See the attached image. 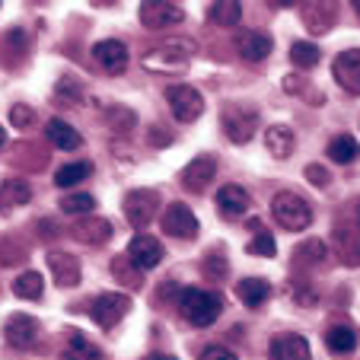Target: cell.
I'll return each mask as SVG.
<instances>
[{"label":"cell","instance_id":"cell-1","mask_svg":"<svg viewBox=\"0 0 360 360\" xmlns=\"http://www.w3.org/2000/svg\"><path fill=\"white\" fill-rule=\"evenodd\" d=\"M179 313L195 328L214 326L220 319V313H224V297L214 290H204V287H185L179 293Z\"/></svg>","mask_w":360,"mask_h":360},{"label":"cell","instance_id":"cell-2","mask_svg":"<svg viewBox=\"0 0 360 360\" xmlns=\"http://www.w3.org/2000/svg\"><path fill=\"white\" fill-rule=\"evenodd\" d=\"M271 217L278 220L284 230L303 233L306 226L313 224V207L300 195H293V191H278V195L271 198Z\"/></svg>","mask_w":360,"mask_h":360},{"label":"cell","instance_id":"cell-3","mask_svg":"<svg viewBox=\"0 0 360 360\" xmlns=\"http://www.w3.org/2000/svg\"><path fill=\"white\" fill-rule=\"evenodd\" d=\"M122 211H124V217H128L131 226L143 230V226L157 217V211H160V191L157 188H134V191H128V195H124V201H122Z\"/></svg>","mask_w":360,"mask_h":360},{"label":"cell","instance_id":"cell-4","mask_svg":"<svg viewBox=\"0 0 360 360\" xmlns=\"http://www.w3.org/2000/svg\"><path fill=\"white\" fill-rule=\"evenodd\" d=\"M166 102H169L176 122L182 124H191L204 115V96L195 86H188V83H176V86L166 89Z\"/></svg>","mask_w":360,"mask_h":360},{"label":"cell","instance_id":"cell-5","mask_svg":"<svg viewBox=\"0 0 360 360\" xmlns=\"http://www.w3.org/2000/svg\"><path fill=\"white\" fill-rule=\"evenodd\" d=\"M220 124H224L226 137L233 143H249L255 137V128H259V112L249 109V105H226L220 112Z\"/></svg>","mask_w":360,"mask_h":360},{"label":"cell","instance_id":"cell-6","mask_svg":"<svg viewBox=\"0 0 360 360\" xmlns=\"http://www.w3.org/2000/svg\"><path fill=\"white\" fill-rule=\"evenodd\" d=\"M93 319L99 328H115L124 316L131 313V297L128 293H99L93 300Z\"/></svg>","mask_w":360,"mask_h":360},{"label":"cell","instance_id":"cell-7","mask_svg":"<svg viewBox=\"0 0 360 360\" xmlns=\"http://www.w3.org/2000/svg\"><path fill=\"white\" fill-rule=\"evenodd\" d=\"M185 20V10L172 0H153V4H141V22L147 29H169Z\"/></svg>","mask_w":360,"mask_h":360},{"label":"cell","instance_id":"cell-8","mask_svg":"<svg viewBox=\"0 0 360 360\" xmlns=\"http://www.w3.org/2000/svg\"><path fill=\"white\" fill-rule=\"evenodd\" d=\"M131 262H134L141 271H150V268H157L160 262L166 259V249H163V243H160L157 236H147V233H141V236H134L131 239V245H128V252H124Z\"/></svg>","mask_w":360,"mask_h":360},{"label":"cell","instance_id":"cell-9","mask_svg":"<svg viewBox=\"0 0 360 360\" xmlns=\"http://www.w3.org/2000/svg\"><path fill=\"white\" fill-rule=\"evenodd\" d=\"M163 230L169 233V236H176V239H195L198 236V217L191 214V207L188 204H169L163 211Z\"/></svg>","mask_w":360,"mask_h":360},{"label":"cell","instance_id":"cell-10","mask_svg":"<svg viewBox=\"0 0 360 360\" xmlns=\"http://www.w3.org/2000/svg\"><path fill=\"white\" fill-rule=\"evenodd\" d=\"M4 338H7L10 347H20V351L35 347L39 345V322H35L32 316H26V313L10 316L7 326H4Z\"/></svg>","mask_w":360,"mask_h":360},{"label":"cell","instance_id":"cell-11","mask_svg":"<svg viewBox=\"0 0 360 360\" xmlns=\"http://www.w3.org/2000/svg\"><path fill=\"white\" fill-rule=\"evenodd\" d=\"M332 74H335V80H338V86L345 89V93L360 96V48H347V51H341L332 64Z\"/></svg>","mask_w":360,"mask_h":360},{"label":"cell","instance_id":"cell-12","mask_svg":"<svg viewBox=\"0 0 360 360\" xmlns=\"http://www.w3.org/2000/svg\"><path fill=\"white\" fill-rule=\"evenodd\" d=\"M214 176H217V157H214V153H201V157H195L182 169L179 182L188 191H204V185H211Z\"/></svg>","mask_w":360,"mask_h":360},{"label":"cell","instance_id":"cell-13","mask_svg":"<svg viewBox=\"0 0 360 360\" xmlns=\"http://www.w3.org/2000/svg\"><path fill=\"white\" fill-rule=\"evenodd\" d=\"M143 68L153 70V74H185V70H188V58L179 55L176 45H163V48H153V51H147V58H143Z\"/></svg>","mask_w":360,"mask_h":360},{"label":"cell","instance_id":"cell-14","mask_svg":"<svg viewBox=\"0 0 360 360\" xmlns=\"http://www.w3.org/2000/svg\"><path fill=\"white\" fill-rule=\"evenodd\" d=\"M268 357L271 360H309L313 351H309V341L303 335H274L271 345H268Z\"/></svg>","mask_w":360,"mask_h":360},{"label":"cell","instance_id":"cell-15","mask_svg":"<svg viewBox=\"0 0 360 360\" xmlns=\"http://www.w3.org/2000/svg\"><path fill=\"white\" fill-rule=\"evenodd\" d=\"M271 48H274L271 35L262 32V29H245V32L236 35V51L245 58V61H252V64L265 61V58L271 55Z\"/></svg>","mask_w":360,"mask_h":360},{"label":"cell","instance_id":"cell-16","mask_svg":"<svg viewBox=\"0 0 360 360\" xmlns=\"http://www.w3.org/2000/svg\"><path fill=\"white\" fill-rule=\"evenodd\" d=\"M93 58L105 74H122V70L128 68V48H124V41H118V39L99 41V45L93 48Z\"/></svg>","mask_w":360,"mask_h":360},{"label":"cell","instance_id":"cell-17","mask_svg":"<svg viewBox=\"0 0 360 360\" xmlns=\"http://www.w3.org/2000/svg\"><path fill=\"white\" fill-rule=\"evenodd\" d=\"M48 268H51V281L58 287H77L80 284V262L70 252H48Z\"/></svg>","mask_w":360,"mask_h":360},{"label":"cell","instance_id":"cell-18","mask_svg":"<svg viewBox=\"0 0 360 360\" xmlns=\"http://www.w3.org/2000/svg\"><path fill=\"white\" fill-rule=\"evenodd\" d=\"M217 207L226 220H243L252 207V198H249V191L239 188V185H224V188L217 191Z\"/></svg>","mask_w":360,"mask_h":360},{"label":"cell","instance_id":"cell-19","mask_svg":"<svg viewBox=\"0 0 360 360\" xmlns=\"http://www.w3.org/2000/svg\"><path fill=\"white\" fill-rule=\"evenodd\" d=\"M70 233H74V239H80V243H86V245H102V243H109L112 224L105 217L86 214V217H80L74 226H70Z\"/></svg>","mask_w":360,"mask_h":360},{"label":"cell","instance_id":"cell-20","mask_svg":"<svg viewBox=\"0 0 360 360\" xmlns=\"http://www.w3.org/2000/svg\"><path fill=\"white\" fill-rule=\"evenodd\" d=\"M29 201H32L29 182H22V179H4V182H0V214H10Z\"/></svg>","mask_w":360,"mask_h":360},{"label":"cell","instance_id":"cell-21","mask_svg":"<svg viewBox=\"0 0 360 360\" xmlns=\"http://www.w3.org/2000/svg\"><path fill=\"white\" fill-rule=\"evenodd\" d=\"M265 147L271 157L287 160L293 153V147H297V137H293V131L287 128V124H271V128L265 131Z\"/></svg>","mask_w":360,"mask_h":360},{"label":"cell","instance_id":"cell-22","mask_svg":"<svg viewBox=\"0 0 360 360\" xmlns=\"http://www.w3.org/2000/svg\"><path fill=\"white\" fill-rule=\"evenodd\" d=\"M236 297L243 300L249 309H259L268 297H271V284L265 278H243L236 284Z\"/></svg>","mask_w":360,"mask_h":360},{"label":"cell","instance_id":"cell-23","mask_svg":"<svg viewBox=\"0 0 360 360\" xmlns=\"http://www.w3.org/2000/svg\"><path fill=\"white\" fill-rule=\"evenodd\" d=\"M45 134L58 150H77L83 143V137L77 134V128L74 124H68L64 118H51V122L45 124Z\"/></svg>","mask_w":360,"mask_h":360},{"label":"cell","instance_id":"cell-24","mask_svg":"<svg viewBox=\"0 0 360 360\" xmlns=\"http://www.w3.org/2000/svg\"><path fill=\"white\" fill-rule=\"evenodd\" d=\"M306 26L313 29V32H328L332 29V22H335V4H306Z\"/></svg>","mask_w":360,"mask_h":360},{"label":"cell","instance_id":"cell-25","mask_svg":"<svg viewBox=\"0 0 360 360\" xmlns=\"http://www.w3.org/2000/svg\"><path fill=\"white\" fill-rule=\"evenodd\" d=\"M357 157H360V143L354 141L351 134H338L332 143H328V160H335V163L347 166V163H354Z\"/></svg>","mask_w":360,"mask_h":360},{"label":"cell","instance_id":"cell-26","mask_svg":"<svg viewBox=\"0 0 360 360\" xmlns=\"http://www.w3.org/2000/svg\"><path fill=\"white\" fill-rule=\"evenodd\" d=\"M249 230L259 233V236H255L249 245H245V252H249V255H262V259H274V255H278V245H274V236H271V233L262 230L259 220H249Z\"/></svg>","mask_w":360,"mask_h":360},{"label":"cell","instance_id":"cell-27","mask_svg":"<svg viewBox=\"0 0 360 360\" xmlns=\"http://www.w3.org/2000/svg\"><path fill=\"white\" fill-rule=\"evenodd\" d=\"M112 274H115V281L124 287H143V271L128 255H115V259H112Z\"/></svg>","mask_w":360,"mask_h":360},{"label":"cell","instance_id":"cell-28","mask_svg":"<svg viewBox=\"0 0 360 360\" xmlns=\"http://www.w3.org/2000/svg\"><path fill=\"white\" fill-rule=\"evenodd\" d=\"M326 345L332 354H351L357 347V332L351 326H332L326 335Z\"/></svg>","mask_w":360,"mask_h":360},{"label":"cell","instance_id":"cell-29","mask_svg":"<svg viewBox=\"0 0 360 360\" xmlns=\"http://www.w3.org/2000/svg\"><path fill=\"white\" fill-rule=\"evenodd\" d=\"M61 360H102V351L86 338V335H70L68 341V351H64Z\"/></svg>","mask_w":360,"mask_h":360},{"label":"cell","instance_id":"cell-30","mask_svg":"<svg viewBox=\"0 0 360 360\" xmlns=\"http://www.w3.org/2000/svg\"><path fill=\"white\" fill-rule=\"evenodd\" d=\"M13 293L22 300H41L45 293V278L39 271H22L20 278L13 281Z\"/></svg>","mask_w":360,"mask_h":360},{"label":"cell","instance_id":"cell-31","mask_svg":"<svg viewBox=\"0 0 360 360\" xmlns=\"http://www.w3.org/2000/svg\"><path fill=\"white\" fill-rule=\"evenodd\" d=\"M58 207H61L64 214H77V217H86V214L96 211V198L86 195V191H70V195H64L61 201H58Z\"/></svg>","mask_w":360,"mask_h":360},{"label":"cell","instance_id":"cell-32","mask_svg":"<svg viewBox=\"0 0 360 360\" xmlns=\"http://www.w3.org/2000/svg\"><path fill=\"white\" fill-rule=\"evenodd\" d=\"M326 255L328 249L322 239H306L293 249V262H300V265H319V262H326Z\"/></svg>","mask_w":360,"mask_h":360},{"label":"cell","instance_id":"cell-33","mask_svg":"<svg viewBox=\"0 0 360 360\" xmlns=\"http://www.w3.org/2000/svg\"><path fill=\"white\" fill-rule=\"evenodd\" d=\"M211 20L217 22V26H224V29H230V26H236L239 20H243V4H236V0H220V4H211Z\"/></svg>","mask_w":360,"mask_h":360},{"label":"cell","instance_id":"cell-34","mask_svg":"<svg viewBox=\"0 0 360 360\" xmlns=\"http://www.w3.org/2000/svg\"><path fill=\"white\" fill-rule=\"evenodd\" d=\"M319 45H313V41H293L290 45V61L303 70H313L319 64Z\"/></svg>","mask_w":360,"mask_h":360},{"label":"cell","instance_id":"cell-35","mask_svg":"<svg viewBox=\"0 0 360 360\" xmlns=\"http://www.w3.org/2000/svg\"><path fill=\"white\" fill-rule=\"evenodd\" d=\"M93 176V166L83 160V163H68V166H61L58 169V176H55V185H61V188H70V185H80L83 179H89Z\"/></svg>","mask_w":360,"mask_h":360},{"label":"cell","instance_id":"cell-36","mask_svg":"<svg viewBox=\"0 0 360 360\" xmlns=\"http://www.w3.org/2000/svg\"><path fill=\"white\" fill-rule=\"evenodd\" d=\"M109 122H112V128L122 131V134H124V131L134 128L137 118H134V112H131V109H124V105H115V109L109 112Z\"/></svg>","mask_w":360,"mask_h":360},{"label":"cell","instance_id":"cell-37","mask_svg":"<svg viewBox=\"0 0 360 360\" xmlns=\"http://www.w3.org/2000/svg\"><path fill=\"white\" fill-rule=\"evenodd\" d=\"M10 118H13L16 128H29V124L35 122V112L29 109V105H13V109H10Z\"/></svg>","mask_w":360,"mask_h":360},{"label":"cell","instance_id":"cell-38","mask_svg":"<svg viewBox=\"0 0 360 360\" xmlns=\"http://www.w3.org/2000/svg\"><path fill=\"white\" fill-rule=\"evenodd\" d=\"M201 360H236V354H233L230 347H220V345H214V347H207V351L201 354Z\"/></svg>","mask_w":360,"mask_h":360},{"label":"cell","instance_id":"cell-39","mask_svg":"<svg viewBox=\"0 0 360 360\" xmlns=\"http://www.w3.org/2000/svg\"><path fill=\"white\" fill-rule=\"evenodd\" d=\"M306 179H313L319 188H326V185H332L328 182V172L322 169V166H306Z\"/></svg>","mask_w":360,"mask_h":360},{"label":"cell","instance_id":"cell-40","mask_svg":"<svg viewBox=\"0 0 360 360\" xmlns=\"http://www.w3.org/2000/svg\"><path fill=\"white\" fill-rule=\"evenodd\" d=\"M147 360H176V357H172V354H150Z\"/></svg>","mask_w":360,"mask_h":360},{"label":"cell","instance_id":"cell-41","mask_svg":"<svg viewBox=\"0 0 360 360\" xmlns=\"http://www.w3.org/2000/svg\"><path fill=\"white\" fill-rule=\"evenodd\" d=\"M4 143H7V131L0 128V147H4Z\"/></svg>","mask_w":360,"mask_h":360},{"label":"cell","instance_id":"cell-42","mask_svg":"<svg viewBox=\"0 0 360 360\" xmlns=\"http://www.w3.org/2000/svg\"><path fill=\"white\" fill-rule=\"evenodd\" d=\"M354 10H357V16H360V4H354Z\"/></svg>","mask_w":360,"mask_h":360},{"label":"cell","instance_id":"cell-43","mask_svg":"<svg viewBox=\"0 0 360 360\" xmlns=\"http://www.w3.org/2000/svg\"><path fill=\"white\" fill-rule=\"evenodd\" d=\"M357 220H360V201H357Z\"/></svg>","mask_w":360,"mask_h":360}]
</instances>
